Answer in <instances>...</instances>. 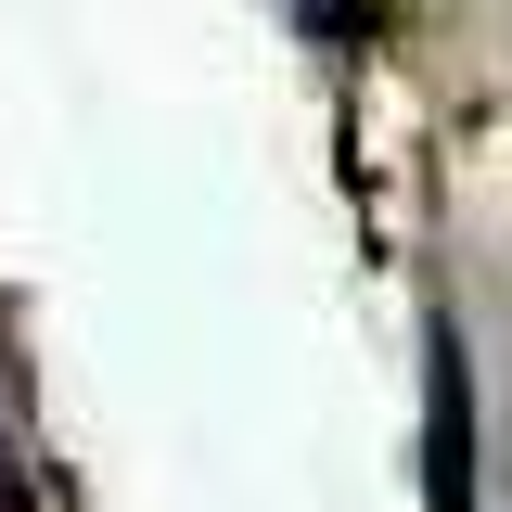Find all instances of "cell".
<instances>
[{
    "mask_svg": "<svg viewBox=\"0 0 512 512\" xmlns=\"http://www.w3.org/2000/svg\"><path fill=\"white\" fill-rule=\"evenodd\" d=\"M474 384H461V333H436V487L448 512H474V410H461Z\"/></svg>",
    "mask_w": 512,
    "mask_h": 512,
    "instance_id": "obj_1",
    "label": "cell"
}]
</instances>
